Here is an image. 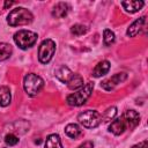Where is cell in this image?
<instances>
[{
	"label": "cell",
	"mask_w": 148,
	"mask_h": 148,
	"mask_svg": "<svg viewBox=\"0 0 148 148\" xmlns=\"http://www.w3.org/2000/svg\"><path fill=\"white\" fill-rule=\"evenodd\" d=\"M56 43L52 39H44L38 47V59L42 64H47L54 56Z\"/></svg>",
	"instance_id": "cell-6"
},
{
	"label": "cell",
	"mask_w": 148,
	"mask_h": 148,
	"mask_svg": "<svg viewBox=\"0 0 148 148\" xmlns=\"http://www.w3.org/2000/svg\"><path fill=\"white\" fill-rule=\"evenodd\" d=\"M116 39V36L113 34V31H111L110 29H105L104 32H103V40H104V44L106 46H110L111 44H113Z\"/></svg>",
	"instance_id": "cell-21"
},
{
	"label": "cell",
	"mask_w": 148,
	"mask_h": 148,
	"mask_svg": "<svg viewBox=\"0 0 148 148\" xmlns=\"http://www.w3.org/2000/svg\"><path fill=\"white\" fill-rule=\"evenodd\" d=\"M117 114V108L116 106H111V108H108L104 113L102 114V120L103 121H111L114 116Z\"/></svg>",
	"instance_id": "cell-20"
},
{
	"label": "cell",
	"mask_w": 148,
	"mask_h": 148,
	"mask_svg": "<svg viewBox=\"0 0 148 148\" xmlns=\"http://www.w3.org/2000/svg\"><path fill=\"white\" fill-rule=\"evenodd\" d=\"M36 40H37V34L29 30H20L14 34V42L22 50H27L31 47L36 43Z\"/></svg>",
	"instance_id": "cell-5"
},
{
	"label": "cell",
	"mask_w": 148,
	"mask_h": 148,
	"mask_svg": "<svg viewBox=\"0 0 148 148\" xmlns=\"http://www.w3.org/2000/svg\"><path fill=\"white\" fill-rule=\"evenodd\" d=\"M54 74H56L57 79H58L60 82H62V83H67L74 73H73L67 66H60V67L56 71Z\"/></svg>",
	"instance_id": "cell-12"
},
{
	"label": "cell",
	"mask_w": 148,
	"mask_h": 148,
	"mask_svg": "<svg viewBox=\"0 0 148 148\" xmlns=\"http://www.w3.org/2000/svg\"><path fill=\"white\" fill-rule=\"evenodd\" d=\"M126 79H127V74H126V73H117V74L112 75L111 77L105 79L104 81H102L101 87H102L103 89L110 91V90L114 89L116 86H118L119 83L124 82Z\"/></svg>",
	"instance_id": "cell-7"
},
{
	"label": "cell",
	"mask_w": 148,
	"mask_h": 148,
	"mask_svg": "<svg viewBox=\"0 0 148 148\" xmlns=\"http://www.w3.org/2000/svg\"><path fill=\"white\" fill-rule=\"evenodd\" d=\"M5 143L7 145V146H15V145H17L18 143V141H20V139H18V136L14 133V132H9V133H7L6 135H5Z\"/></svg>",
	"instance_id": "cell-22"
},
{
	"label": "cell",
	"mask_w": 148,
	"mask_h": 148,
	"mask_svg": "<svg viewBox=\"0 0 148 148\" xmlns=\"http://www.w3.org/2000/svg\"><path fill=\"white\" fill-rule=\"evenodd\" d=\"M77 120L87 128H95L102 123V114L96 110H87L77 116Z\"/></svg>",
	"instance_id": "cell-4"
},
{
	"label": "cell",
	"mask_w": 148,
	"mask_h": 148,
	"mask_svg": "<svg viewBox=\"0 0 148 148\" xmlns=\"http://www.w3.org/2000/svg\"><path fill=\"white\" fill-rule=\"evenodd\" d=\"M67 86L71 90H77L81 87H83V77L80 74H73L69 81L67 82Z\"/></svg>",
	"instance_id": "cell-15"
},
{
	"label": "cell",
	"mask_w": 148,
	"mask_h": 148,
	"mask_svg": "<svg viewBox=\"0 0 148 148\" xmlns=\"http://www.w3.org/2000/svg\"><path fill=\"white\" fill-rule=\"evenodd\" d=\"M10 99H12V95H10L9 88L6 87V86L0 87V106L9 105Z\"/></svg>",
	"instance_id": "cell-16"
},
{
	"label": "cell",
	"mask_w": 148,
	"mask_h": 148,
	"mask_svg": "<svg viewBox=\"0 0 148 148\" xmlns=\"http://www.w3.org/2000/svg\"><path fill=\"white\" fill-rule=\"evenodd\" d=\"M65 133L72 138V139H76L79 138L81 134H82V130L80 128L79 125L76 124H68L66 127H65Z\"/></svg>",
	"instance_id": "cell-18"
},
{
	"label": "cell",
	"mask_w": 148,
	"mask_h": 148,
	"mask_svg": "<svg viewBox=\"0 0 148 148\" xmlns=\"http://www.w3.org/2000/svg\"><path fill=\"white\" fill-rule=\"evenodd\" d=\"M123 119L125 120L127 127H135L140 121V114L135 110H126L123 113Z\"/></svg>",
	"instance_id": "cell-8"
},
{
	"label": "cell",
	"mask_w": 148,
	"mask_h": 148,
	"mask_svg": "<svg viewBox=\"0 0 148 148\" xmlns=\"http://www.w3.org/2000/svg\"><path fill=\"white\" fill-rule=\"evenodd\" d=\"M13 49L9 44L7 43H0V61H3L8 59L12 56Z\"/></svg>",
	"instance_id": "cell-19"
},
{
	"label": "cell",
	"mask_w": 148,
	"mask_h": 148,
	"mask_svg": "<svg viewBox=\"0 0 148 148\" xmlns=\"http://www.w3.org/2000/svg\"><path fill=\"white\" fill-rule=\"evenodd\" d=\"M126 128H127V125H126L125 120L123 119V117L114 119V120L110 124V126H109V131H110L111 133H113L114 135H120V134H123V133L126 131Z\"/></svg>",
	"instance_id": "cell-10"
},
{
	"label": "cell",
	"mask_w": 148,
	"mask_h": 148,
	"mask_svg": "<svg viewBox=\"0 0 148 148\" xmlns=\"http://www.w3.org/2000/svg\"><path fill=\"white\" fill-rule=\"evenodd\" d=\"M143 5H145L143 1H123L121 2V6L128 13H135L140 10L143 7Z\"/></svg>",
	"instance_id": "cell-14"
},
{
	"label": "cell",
	"mask_w": 148,
	"mask_h": 148,
	"mask_svg": "<svg viewBox=\"0 0 148 148\" xmlns=\"http://www.w3.org/2000/svg\"><path fill=\"white\" fill-rule=\"evenodd\" d=\"M77 148H94V143L91 141H86L82 145H80Z\"/></svg>",
	"instance_id": "cell-25"
},
{
	"label": "cell",
	"mask_w": 148,
	"mask_h": 148,
	"mask_svg": "<svg viewBox=\"0 0 148 148\" xmlns=\"http://www.w3.org/2000/svg\"><path fill=\"white\" fill-rule=\"evenodd\" d=\"M43 87H44V81L37 74L29 73L23 79V88L25 92L31 97L37 96L43 89Z\"/></svg>",
	"instance_id": "cell-3"
},
{
	"label": "cell",
	"mask_w": 148,
	"mask_h": 148,
	"mask_svg": "<svg viewBox=\"0 0 148 148\" xmlns=\"http://www.w3.org/2000/svg\"><path fill=\"white\" fill-rule=\"evenodd\" d=\"M87 31H88V29H87V27L83 25V24H74V25L71 28V32H72L74 36L84 35Z\"/></svg>",
	"instance_id": "cell-23"
},
{
	"label": "cell",
	"mask_w": 148,
	"mask_h": 148,
	"mask_svg": "<svg viewBox=\"0 0 148 148\" xmlns=\"http://www.w3.org/2000/svg\"><path fill=\"white\" fill-rule=\"evenodd\" d=\"M69 9H71V7H69L68 3H66V2H58L53 7V9H52V16L56 17V18L65 17L68 14Z\"/></svg>",
	"instance_id": "cell-11"
},
{
	"label": "cell",
	"mask_w": 148,
	"mask_h": 148,
	"mask_svg": "<svg viewBox=\"0 0 148 148\" xmlns=\"http://www.w3.org/2000/svg\"><path fill=\"white\" fill-rule=\"evenodd\" d=\"M92 90H94V82H87L76 92L68 95L66 98V102L71 106H80L87 102V99L90 97Z\"/></svg>",
	"instance_id": "cell-2"
},
{
	"label": "cell",
	"mask_w": 148,
	"mask_h": 148,
	"mask_svg": "<svg viewBox=\"0 0 148 148\" xmlns=\"http://www.w3.org/2000/svg\"><path fill=\"white\" fill-rule=\"evenodd\" d=\"M132 148H148V141L147 140H143V141L134 145Z\"/></svg>",
	"instance_id": "cell-24"
},
{
	"label": "cell",
	"mask_w": 148,
	"mask_h": 148,
	"mask_svg": "<svg viewBox=\"0 0 148 148\" xmlns=\"http://www.w3.org/2000/svg\"><path fill=\"white\" fill-rule=\"evenodd\" d=\"M12 5H14V2H13V1H5V5H3V8L6 9V8H8V7H10Z\"/></svg>",
	"instance_id": "cell-26"
},
{
	"label": "cell",
	"mask_w": 148,
	"mask_h": 148,
	"mask_svg": "<svg viewBox=\"0 0 148 148\" xmlns=\"http://www.w3.org/2000/svg\"><path fill=\"white\" fill-rule=\"evenodd\" d=\"M145 22H146V17H145V16L139 17L138 20H135V21L128 27V29H127V31H126L127 36H130V37H135L138 34H140L141 30L143 29Z\"/></svg>",
	"instance_id": "cell-9"
},
{
	"label": "cell",
	"mask_w": 148,
	"mask_h": 148,
	"mask_svg": "<svg viewBox=\"0 0 148 148\" xmlns=\"http://www.w3.org/2000/svg\"><path fill=\"white\" fill-rule=\"evenodd\" d=\"M32 20H34L32 13L24 7H17L13 9L7 16V22L10 27L25 25V24L31 23Z\"/></svg>",
	"instance_id": "cell-1"
},
{
	"label": "cell",
	"mask_w": 148,
	"mask_h": 148,
	"mask_svg": "<svg viewBox=\"0 0 148 148\" xmlns=\"http://www.w3.org/2000/svg\"><path fill=\"white\" fill-rule=\"evenodd\" d=\"M45 148H62L60 136L58 134H50L46 138Z\"/></svg>",
	"instance_id": "cell-17"
},
{
	"label": "cell",
	"mask_w": 148,
	"mask_h": 148,
	"mask_svg": "<svg viewBox=\"0 0 148 148\" xmlns=\"http://www.w3.org/2000/svg\"><path fill=\"white\" fill-rule=\"evenodd\" d=\"M109 69H110V62H109L108 60H102V61H99V62L95 66V68L92 69V76H95V77H101V76L105 75V74L109 72Z\"/></svg>",
	"instance_id": "cell-13"
}]
</instances>
